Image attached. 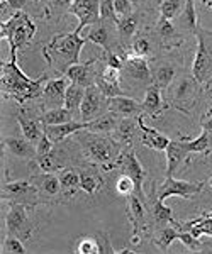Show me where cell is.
<instances>
[{
    "instance_id": "6da1fadb",
    "label": "cell",
    "mask_w": 212,
    "mask_h": 254,
    "mask_svg": "<svg viewBox=\"0 0 212 254\" xmlns=\"http://www.w3.org/2000/svg\"><path fill=\"white\" fill-rule=\"evenodd\" d=\"M73 136H75V142L78 144L85 161L105 171L116 170L124 146L112 134L92 132L88 129H81Z\"/></svg>"
},
{
    "instance_id": "7a4b0ae2",
    "label": "cell",
    "mask_w": 212,
    "mask_h": 254,
    "mask_svg": "<svg viewBox=\"0 0 212 254\" xmlns=\"http://www.w3.org/2000/svg\"><path fill=\"white\" fill-rule=\"evenodd\" d=\"M0 73V88L3 98H12L19 105H24L29 100H36L43 95V83L48 81V75H41L39 78L31 80L19 68L17 61H2Z\"/></svg>"
},
{
    "instance_id": "3957f363",
    "label": "cell",
    "mask_w": 212,
    "mask_h": 254,
    "mask_svg": "<svg viewBox=\"0 0 212 254\" xmlns=\"http://www.w3.org/2000/svg\"><path fill=\"white\" fill-rule=\"evenodd\" d=\"M87 39L81 38L76 31L68 34L53 36L50 43L43 46V56L48 66L55 69L60 75H65L71 64L80 63V53Z\"/></svg>"
},
{
    "instance_id": "277c9868",
    "label": "cell",
    "mask_w": 212,
    "mask_h": 254,
    "mask_svg": "<svg viewBox=\"0 0 212 254\" xmlns=\"http://www.w3.org/2000/svg\"><path fill=\"white\" fill-rule=\"evenodd\" d=\"M36 24L24 10H17L7 22L0 24V38L9 43V55L12 61H17V51L26 46L36 34Z\"/></svg>"
},
{
    "instance_id": "5b68a950",
    "label": "cell",
    "mask_w": 212,
    "mask_h": 254,
    "mask_svg": "<svg viewBox=\"0 0 212 254\" xmlns=\"http://www.w3.org/2000/svg\"><path fill=\"white\" fill-rule=\"evenodd\" d=\"M195 38L197 51L192 64V75L201 85H209L212 81V31L199 26Z\"/></svg>"
},
{
    "instance_id": "8992f818",
    "label": "cell",
    "mask_w": 212,
    "mask_h": 254,
    "mask_svg": "<svg viewBox=\"0 0 212 254\" xmlns=\"http://www.w3.org/2000/svg\"><path fill=\"white\" fill-rule=\"evenodd\" d=\"M7 205H9V210H7L5 215L7 234L15 236L22 241H29L36 232V227L29 215L32 208L17 202H7Z\"/></svg>"
},
{
    "instance_id": "52a82bcc",
    "label": "cell",
    "mask_w": 212,
    "mask_h": 254,
    "mask_svg": "<svg viewBox=\"0 0 212 254\" xmlns=\"http://www.w3.org/2000/svg\"><path fill=\"white\" fill-rule=\"evenodd\" d=\"M199 85L201 83L194 78V75L180 76L173 87L172 100H168V105L183 114H190V110L197 104Z\"/></svg>"
},
{
    "instance_id": "ba28073f",
    "label": "cell",
    "mask_w": 212,
    "mask_h": 254,
    "mask_svg": "<svg viewBox=\"0 0 212 254\" xmlns=\"http://www.w3.org/2000/svg\"><path fill=\"white\" fill-rule=\"evenodd\" d=\"M0 198L3 202H17L24 205L34 208L38 203H41L39 195L36 187L32 185L31 180H17V182H9L2 185V195Z\"/></svg>"
},
{
    "instance_id": "9c48e42d",
    "label": "cell",
    "mask_w": 212,
    "mask_h": 254,
    "mask_svg": "<svg viewBox=\"0 0 212 254\" xmlns=\"http://www.w3.org/2000/svg\"><path fill=\"white\" fill-rule=\"evenodd\" d=\"M206 182H185V180H175L173 176H166V180L158 188H153L154 195L165 202L168 196H182L190 200L194 195H199L204 190Z\"/></svg>"
},
{
    "instance_id": "30bf717a",
    "label": "cell",
    "mask_w": 212,
    "mask_h": 254,
    "mask_svg": "<svg viewBox=\"0 0 212 254\" xmlns=\"http://www.w3.org/2000/svg\"><path fill=\"white\" fill-rule=\"evenodd\" d=\"M126 205H128V219L133 227L131 244L138 246L142 241V232L148 231V217H146L144 200L140 195L133 193L126 196Z\"/></svg>"
},
{
    "instance_id": "8fae6325",
    "label": "cell",
    "mask_w": 212,
    "mask_h": 254,
    "mask_svg": "<svg viewBox=\"0 0 212 254\" xmlns=\"http://www.w3.org/2000/svg\"><path fill=\"white\" fill-rule=\"evenodd\" d=\"M71 146V142H56L55 147L44 156L36 158L39 171H46V173H60L63 168L71 165V154L68 151V147Z\"/></svg>"
},
{
    "instance_id": "7c38bea8",
    "label": "cell",
    "mask_w": 212,
    "mask_h": 254,
    "mask_svg": "<svg viewBox=\"0 0 212 254\" xmlns=\"http://www.w3.org/2000/svg\"><path fill=\"white\" fill-rule=\"evenodd\" d=\"M29 180L32 182V185L36 187V190H38L41 203L60 202V200H65L58 175L41 171V173H32Z\"/></svg>"
},
{
    "instance_id": "4fadbf2b",
    "label": "cell",
    "mask_w": 212,
    "mask_h": 254,
    "mask_svg": "<svg viewBox=\"0 0 212 254\" xmlns=\"http://www.w3.org/2000/svg\"><path fill=\"white\" fill-rule=\"evenodd\" d=\"M190 139L189 136H182L178 139H172L170 144L166 146V175L165 176H175L178 170L182 168L183 163H187L192 156L190 149Z\"/></svg>"
},
{
    "instance_id": "5bb4252c",
    "label": "cell",
    "mask_w": 212,
    "mask_h": 254,
    "mask_svg": "<svg viewBox=\"0 0 212 254\" xmlns=\"http://www.w3.org/2000/svg\"><path fill=\"white\" fill-rule=\"evenodd\" d=\"M117 168L121 170V173L129 175L134 180V183H136V195H140L141 198L144 200V193H142V182H144L146 170L142 168L140 159H138L136 151H134L133 146H124L119 161H117Z\"/></svg>"
},
{
    "instance_id": "9a60e30c",
    "label": "cell",
    "mask_w": 212,
    "mask_h": 254,
    "mask_svg": "<svg viewBox=\"0 0 212 254\" xmlns=\"http://www.w3.org/2000/svg\"><path fill=\"white\" fill-rule=\"evenodd\" d=\"M107 110V97L100 92L97 85H90L85 90L83 102L80 105V117L83 122H90L93 119L100 117Z\"/></svg>"
},
{
    "instance_id": "2e32d148",
    "label": "cell",
    "mask_w": 212,
    "mask_h": 254,
    "mask_svg": "<svg viewBox=\"0 0 212 254\" xmlns=\"http://www.w3.org/2000/svg\"><path fill=\"white\" fill-rule=\"evenodd\" d=\"M68 14L78 19V26L75 31L81 34L87 26L100 22V0H73Z\"/></svg>"
},
{
    "instance_id": "e0dca14e",
    "label": "cell",
    "mask_w": 212,
    "mask_h": 254,
    "mask_svg": "<svg viewBox=\"0 0 212 254\" xmlns=\"http://www.w3.org/2000/svg\"><path fill=\"white\" fill-rule=\"evenodd\" d=\"M71 85V80L68 78L67 75H60L56 78H51L46 81L43 88V105L44 107H63V102H65V93H67L68 87Z\"/></svg>"
},
{
    "instance_id": "ac0fdd59",
    "label": "cell",
    "mask_w": 212,
    "mask_h": 254,
    "mask_svg": "<svg viewBox=\"0 0 212 254\" xmlns=\"http://www.w3.org/2000/svg\"><path fill=\"white\" fill-rule=\"evenodd\" d=\"M116 24L107 22V20H100L97 24H92L88 32L85 34V39L90 41V43L97 44L102 49H112L116 44Z\"/></svg>"
},
{
    "instance_id": "d6986e66",
    "label": "cell",
    "mask_w": 212,
    "mask_h": 254,
    "mask_svg": "<svg viewBox=\"0 0 212 254\" xmlns=\"http://www.w3.org/2000/svg\"><path fill=\"white\" fill-rule=\"evenodd\" d=\"M122 75H126L128 78L141 81L144 85H151V66H149L148 60L141 58V56H133L128 53L126 58V64L122 68Z\"/></svg>"
},
{
    "instance_id": "ffe728a7",
    "label": "cell",
    "mask_w": 212,
    "mask_h": 254,
    "mask_svg": "<svg viewBox=\"0 0 212 254\" xmlns=\"http://www.w3.org/2000/svg\"><path fill=\"white\" fill-rule=\"evenodd\" d=\"M2 146L15 158L26 159V161H32L38 158V151H36V144L31 142L24 136H7L3 137Z\"/></svg>"
},
{
    "instance_id": "44dd1931",
    "label": "cell",
    "mask_w": 212,
    "mask_h": 254,
    "mask_svg": "<svg viewBox=\"0 0 212 254\" xmlns=\"http://www.w3.org/2000/svg\"><path fill=\"white\" fill-rule=\"evenodd\" d=\"M97 60H90L87 63H76L71 64L70 68L67 69L65 75L70 78L73 83H78L81 87H90V85H95V78H97V71L99 68H95Z\"/></svg>"
},
{
    "instance_id": "7402d4cb",
    "label": "cell",
    "mask_w": 212,
    "mask_h": 254,
    "mask_svg": "<svg viewBox=\"0 0 212 254\" xmlns=\"http://www.w3.org/2000/svg\"><path fill=\"white\" fill-rule=\"evenodd\" d=\"M138 126H140V130H141V142L142 146L149 147V149H154V151H165L166 146L170 144V139L168 136H165L160 130H156L154 127H149L144 124V119H142V114L138 116Z\"/></svg>"
},
{
    "instance_id": "603a6c76",
    "label": "cell",
    "mask_w": 212,
    "mask_h": 254,
    "mask_svg": "<svg viewBox=\"0 0 212 254\" xmlns=\"http://www.w3.org/2000/svg\"><path fill=\"white\" fill-rule=\"evenodd\" d=\"M107 110L117 114L119 117H133L142 114V104L136 102L131 97L117 95L107 98Z\"/></svg>"
},
{
    "instance_id": "cb8c5ba5",
    "label": "cell",
    "mask_w": 212,
    "mask_h": 254,
    "mask_svg": "<svg viewBox=\"0 0 212 254\" xmlns=\"http://www.w3.org/2000/svg\"><path fill=\"white\" fill-rule=\"evenodd\" d=\"M166 110V104L163 100L161 88L154 83L148 85L144 92V100H142V114H148L149 117L158 119Z\"/></svg>"
},
{
    "instance_id": "d4e9b609",
    "label": "cell",
    "mask_w": 212,
    "mask_h": 254,
    "mask_svg": "<svg viewBox=\"0 0 212 254\" xmlns=\"http://www.w3.org/2000/svg\"><path fill=\"white\" fill-rule=\"evenodd\" d=\"M156 29H154V32H156V36L160 38V43L161 46H165L166 49H172V48H178L182 44V34L177 31V27L173 26L172 20L165 19L160 15V19L156 20Z\"/></svg>"
},
{
    "instance_id": "484cf974",
    "label": "cell",
    "mask_w": 212,
    "mask_h": 254,
    "mask_svg": "<svg viewBox=\"0 0 212 254\" xmlns=\"http://www.w3.org/2000/svg\"><path fill=\"white\" fill-rule=\"evenodd\" d=\"M17 122L20 126V130H22V136L27 137L31 142H34V144H38V141L44 134L41 119L32 117L26 109H20L17 114Z\"/></svg>"
},
{
    "instance_id": "4316f807",
    "label": "cell",
    "mask_w": 212,
    "mask_h": 254,
    "mask_svg": "<svg viewBox=\"0 0 212 254\" xmlns=\"http://www.w3.org/2000/svg\"><path fill=\"white\" fill-rule=\"evenodd\" d=\"M44 132L48 134V137L51 139L53 142H63L67 141L68 137H71L75 132H78L81 129H87V122H76V121H70L65 122V124H56V126H48L43 124Z\"/></svg>"
},
{
    "instance_id": "83f0119b",
    "label": "cell",
    "mask_w": 212,
    "mask_h": 254,
    "mask_svg": "<svg viewBox=\"0 0 212 254\" xmlns=\"http://www.w3.org/2000/svg\"><path fill=\"white\" fill-rule=\"evenodd\" d=\"M175 75H177V68L173 63L170 61H154V64L151 66V80L156 87H160L161 90H166L172 87Z\"/></svg>"
},
{
    "instance_id": "f1b7e54d",
    "label": "cell",
    "mask_w": 212,
    "mask_h": 254,
    "mask_svg": "<svg viewBox=\"0 0 212 254\" xmlns=\"http://www.w3.org/2000/svg\"><path fill=\"white\" fill-rule=\"evenodd\" d=\"M78 173H80V190H83L87 195H95L97 191L104 187V180L99 175V171L95 170V166H88L78 168Z\"/></svg>"
},
{
    "instance_id": "f546056e",
    "label": "cell",
    "mask_w": 212,
    "mask_h": 254,
    "mask_svg": "<svg viewBox=\"0 0 212 254\" xmlns=\"http://www.w3.org/2000/svg\"><path fill=\"white\" fill-rule=\"evenodd\" d=\"M116 27H117V41H121V44L124 46V44H128L136 36L138 27H140V14L133 12V14L126 15V17H121L117 20Z\"/></svg>"
},
{
    "instance_id": "4dcf8cb0",
    "label": "cell",
    "mask_w": 212,
    "mask_h": 254,
    "mask_svg": "<svg viewBox=\"0 0 212 254\" xmlns=\"http://www.w3.org/2000/svg\"><path fill=\"white\" fill-rule=\"evenodd\" d=\"M60 183H61V190H63V198L68 200L71 196H75V193L80 188V173L78 168L67 166L58 173Z\"/></svg>"
},
{
    "instance_id": "1f68e13d",
    "label": "cell",
    "mask_w": 212,
    "mask_h": 254,
    "mask_svg": "<svg viewBox=\"0 0 212 254\" xmlns=\"http://www.w3.org/2000/svg\"><path fill=\"white\" fill-rule=\"evenodd\" d=\"M140 129L138 126V117H121L119 124H117L116 130L112 132V136L121 142L122 146H133V137L136 136V130Z\"/></svg>"
},
{
    "instance_id": "d6a6232c",
    "label": "cell",
    "mask_w": 212,
    "mask_h": 254,
    "mask_svg": "<svg viewBox=\"0 0 212 254\" xmlns=\"http://www.w3.org/2000/svg\"><path fill=\"white\" fill-rule=\"evenodd\" d=\"M121 117L114 112L102 114L100 117L93 119V121L87 122V129L92 132H102V134H112L116 130L117 124H119Z\"/></svg>"
},
{
    "instance_id": "836d02e7",
    "label": "cell",
    "mask_w": 212,
    "mask_h": 254,
    "mask_svg": "<svg viewBox=\"0 0 212 254\" xmlns=\"http://www.w3.org/2000/svg\"><path fill=\"white\" fill-rule=\"evenodd\" d=\"M180 224H166L163 225L160 231L154 236V246L161 249V251H168V248L172 246L175 241H178V234H180Z\"/></svg>"
},
{
    "instance_id": "e575fe53",
    "label": "cell",
    "mask_w": 212,
    "mask_h": 254,
    "mask_svg": "<svg viewBox=\"0 0 212 254\" xmlns=\"http://www.w3.org/2000/svg\"><path fill=\"white\" fill-rule=\"evenodd\" d=\"M154 195V191H153ZM149 205H151V217L158 225H166V224H175L177 220L173 219V210L170 207H166L163 203V200L158 198L156 195L153 198H149Z\"/></svg>"
},
{
    "instance_id": "d590c367",
    "label": "cell",
    "mask_w": 212,
    "mask_h": 254,
    "mask_svg": "<svg viewBox=\"0 0 212 254\" xmlns=\"http://www.w3.org/2000/svg\"><path fill=\"white\" fill-rule=\"evenodd\" d=\"M178 22H180V27H183V31L190 32V34L195 36V32H197V29H199L197 10H195V0H187L182 14L178 15Z\"/></svg>"
},
{
    "instance_id": "8d00e7d4",
    "label": "cell",
    "mask_w": 212,
    "mask_h": 254,
    "mask_svg": "<svg viewBox=\"0 0 212 254\" xmlns=\"http://www.w3.org/2000/svg\"><path fill=\"white\" fill-rule=\"evenodd\" d=\"M85 87H81L78 83H73L68 87L67 93H65V102H63V107L68 109L71 114H75L76 110H80V105L83 102V97H85Z\"/></svg>"
},
{
    "instance_id": "74e56055",
    "label": "cell",
    "mask_w": 212,
    "mask_h": 254,
    "mask_svg": "<svg viewBox=\"0 0 212 254\" xmlns=\"http://www.w3.org/2000/svg\"><path fill=\"white\" fill-rule=\"evenodd\" d=\"M39 119H41L43 124L56 126V124H65V122L73 121V114L65 107H55V109L46 110V112H44Z\"/></svg>"
},
{
    "instance_id": "f35d334b",
    "label": "cell",
    "mask_w": 212,
    "mask_h": 254,
    "mask_svg": "<svg viewBox=\"0 0 212 254\" xmlns=\"http://www.w3.org/2000/svg\"><path fill=\"white\" fill-rule=\"evenodd\" d=\"M187 0H161L160 3V14L161 17L173 20L182 14Z\"/></svg>"
},
{
    "instance_id": "ab89813d",
    "label": "cell",
    "mask_w": 212,
    "mask_h": 254,
    "mask_svg": "<svg viewBox=\"0 0 212 254\" xmlns=\"http://www.w3.org/2000/svg\"><path fill=\"white\" fill-rule=\"evenodd\" d=\"M71 5H73V0H48L46 17L48 19L55 17V20H60V17L65 12L70 10Z\"/></svg>"
},
{
    "instance_id": "60d3db41",
    "label": "cell",
    "mask_w": 212,
    "mask_h": 254,
    "mask_svg": "<svg viewBox=\"0 0 212 254\" xmlns=\"http://www.w3.org/2000/svg\"><path fill=\"white\" fill-rule=\"evenodd\" d=\"M129 55L133 56H141V58H146V56L151 53V43L146 36H136L131 41V46H129Z\"/></svg>"
},
{
    "instance_id": "b9f144b4",
    "label": "cell",
    "mask_w": 212,
    "mask_h": 254,
    "mask_svg": "<svg viewBox=\"0 0 212 254\" xmlns=\"http://www.w3.org/2000/svg\"><path fill=\"white\" fill-rule=\"evenodd\" d=\"M75 251L78 254H100V243L95 237H81L76 241Z\"/></svg>"
},
{
    "instance_id": "7bdbcfd3",
    "label": "cell",
    "mask_w": 212,
    "mask_h": 254,
    "mask_svg": "<svg viewBox=\"0 0 212 254\" xmlns=\"http://www.w3.org/2000/svg\"><path fill=\"white\" fill-rule=\"evenodd\" d=\"M116 191L122 196H129L133 193H136V183L129 175L122 173L116 182Z\"/></svg>"
},
{
    "instance_id": "ee69618b",
    "label": "cell",
    "mask_w": 212,
    "mask_h": 254,
    "mask_svg": "<svg viewBox=\"0 0 212 254\" xmlns=\"http://www.w3.org/2000/svg\"><path fill=\"white\" fill-rule=\"evenodd\" d=\"M22 243H24V241L19 239V237L7 234V237L3 239L2 253H7V254H24V253H26V248H24Z\"/></svg>"
},
{
    "instance_id": "f6af8a7d",
    "label": "cell",
    "mask_w": 212,
    "mask_h": 254,
    "mask_svg": "<svg viewBox=\"0 0 212 254\" xmlns=\"http://www.w3.org/2000/svg\"><path fill=\"white\" fill-rule=\"evenodd\" d=\"M178 241H180V243L192 253H197L202 249L201 237H195L192 232H189V231H180V234H178Z\"/></svg>"
},
{
    "instance_id": "bcb514c9",
    "label": "cell",
    "mask_w": 212,
    "mask_h": 254,
    "mask_svg": "<svg viewBox=\"0 0 212 254\" xmlns=\"http://www.w3.org/2000/svg\"><path fill=\"white\" fill-rule=\"evenodd\" d=\"M100 20H107V22L117 24L116 7H114V0H100Z\"/></svg>"
},
{
    "instance_id": "7dc6e473",
    "label": "cell",
    "mask_w": 212,
    "mask_h": 254,
    "mask_svg": "<svg viewBox=\"0 0 212 254\" xmlns=\"http://www.w3.org/2000/svg\"><path fill=\"white\" fill-rule=\"evenodd\" d=\"M114 7H116V14L119 19L134 12V3L131 0H114Z\"/></svg>"
},
{
    "instance_id": "c3c4849f",
    "label": "cell",
    "mask_w": 212,
    "mask_h": 254,
    "mask_svg": "<svg viewBox=\"0 0 212 254\" xmlns=\"http://www.w3.org/2000/svg\"><path fill=\"white\" fill-rule=\"evenodd\" d=\"M55 147V142L51 141L50 137H48V134L44 132L43 137L38 141V144H36V151H38V156H44V154H48L50 151Z\"/></svg>"
},
{
    "instance_id": "681fc988",
    "label": "cell",
    "mask_w": 212,
    "mask_h": 254,
    "mask_svg": "<svg viewBox=\"0 0 212 254\" xmlns=\"http://www.w3.org/2000/svg\"><path fill=\"white\" fill-rule=\"evenodd\" d=\"M14 14H15V10L12 9L9 0H2V2H0V24L7 22Z\"/></svg>"
},
{
    "instance_id": "f907efd6",
    "label": "cell",
    "mask_w": 212,
    "mask_h": 254,
    "mask_svg": "<svg viewBox=\"0 0 212 254\" xmlns=\"http://www.w3.org/2000/svg\"><path fill=\"white\" fill-rule=\"evenodd\" d=\"M97 239H99V243H100V254L102 253H116V249L111 246V239H109L107 232H99V234H97Z\"/></svg>"
},
{
    "instance_id": "816d5d0a",
    "label": "cell",
    "mask_w": 212,
    "mask_h": 254,
    "mask_svg": "<svg viewBox=\"0 0 212 254\" xmlns=\"http://www.w3.org/2000/svg\"><path fill=\"white\" fill-rule=\"evenodd\" d=\"M199 124H201L202 130H207V132L212 136V109L209 107L206 114H202L201 121H199Z\"/></svg>"
},
{
    "instance_id": "f5cc1de1",
    "label": "cell",
    "mask_w": 212,
    "mask_h": 254,
    "mask_svg": "<svg viewBox=\"0 0 212 254\" xmlns=\"http://www.w3.org/2000/svg\"><path fill=\"white\" fill-rule=\"evenodd\" d=\"M9 3L12 5V9L17 12V10H22L24 7H26L27 0H9Z\"/></svg>"
},
{
    "instance_id": "db71d44e",
    "label": "cell",
    "mask_w": 212,
    "mask_h": 254,
    "mask_svg": "<svg viewBox=\"0 0 212 254\" xmlns=\"http://www.w3.org/2000/svg\"><path fill=\"white\" fill-rule=\"evenodd\" d=\"M146 2V5L149 7V9H160V3H161V0H144Z\"/></svg>"
},
{
    "instance_id": "11a10c76",
    "label": "cell",
    "mask_w": 212,
    "mask_h": 254,
    "mask_svg": "<svg viewBox=\"0 0 212 254\" xmlns=\"http://www.w3.org/2000/svg\"><path fill=\"white\" fill-rule=\"evenodd\" d=\"M119 253H122V254H128V253H133V249H131V248H126V249H121Z\"/></svg>"
},
{
    "instance_id": "9f6ffc18",
    "label": "cell",
    "mask_w": 212,
    "mask_h": 254,
    "mask_svg": "<svg viewBox=\"0 0 212 254\" xmlns=\"http://www.w3.org/2000/svg\"><path fill=\"white\" fill-rule=\"evenodd\" d=\"M207 92H209V95L212 97V81H211L209 85H207Z\"/></svg>"
},
{
    "instance_id": "6f0895ef",
    "label": "cell",
    "mask_w": 212,
    "mask_h": 254,
    "mask_svg": "<svg viewBox=\"0 0 212 254\" xmlns=\"http://www.w3.org/2000/svg\"><path fill=\"white\" fill-rule=\"evenodd\" d=\"M131 2L134 3V7H140V3H141V0H131Z\"/></svg>"
},
{
    "instance_id": "680465c9",
    "label": "cell",
    "mask_w": 212,
    "mask_h": 254,
    "mask_svg": "<svg viewBox=\"0 0 212 254\" xmlns=\"http://www.w3.org/2000/svg\"><path fill=\"white\" fill-rule=\"evenodd\" d=\"M27 2H36V3H39L41 0H27Z\"/></svg>"
},
{
    "instance_id": "91938a15",
    "label": "cell",
    "mask_w": 212,
    "mask_h": 254,
    "mask_svg": "<svg viewBox=\"0 0 212 254\" xmlns=\"http://www.w3.org/2000/svg\"><path fill=\"white\" fill-rule=\"evenodd\" d=\"M209 187L212 188V176H211V178H209Z\"/></svg>"
},
{
    "instance_id": "94428289",
    "label": "cell",
    "mask_w": 212,
    "mask_h": 254,
    "mask_svg": "<svg viewBox=\"0 0 212 254\" xmlns=\"http://www.w3.org/2000/svg\"><path fill=\"white\" fill-rule=\"evenodd\" d=\"M207 5H209V7H212V0H211V3H207Z\"/></svg>"
},
{
    "instance_id": "6125c7cd",
    "label": "cell",
    "mask_w": 212,
    "mask_h": 254,
    "mask_svg": "<svg viewBox=\"0 0 212 254\" xmlns=\"http://www.w3.org/2000/svg\"><path fill=\"white\" fill-rule=\"evenodd\" d=\"M211 109H212V107H211Z\"/></svg>"
}]
</instances>
